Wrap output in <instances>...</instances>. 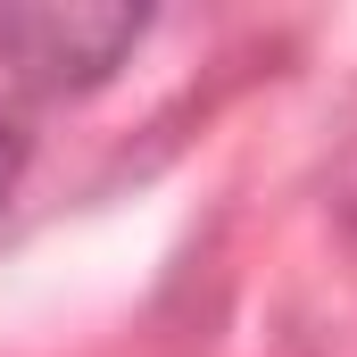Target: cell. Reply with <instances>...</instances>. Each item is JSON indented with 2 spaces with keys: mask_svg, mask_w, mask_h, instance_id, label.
Wrapping results in <instances>:
<instances>
[{
  "mask_svg": "<svg viewBox=\"0 0 357 357\" xmlns=\"http://www.w3.org/2000/svg\"><path fill=\"white\" fill-rule=\"evenodd\" d=\"M142 42V8H0V50L33 84H91Z\"/></svg>",
  "mask_w": 357,
  "mask_h": 357,
  "instance_id": "obj_1",
  "label": "cell"
},
{
  "mask_svg": "<svg viewBox=\"0 0 357 357\" xmlns=\"http://www.w3.org/2000/svg\"><path fill=\"white\" fill-rule=\"evenodd\" d=\"M17 175H25V142L0 125V208H8V191H17Z\"/></svg>",
  "mask_w": 357,
  "mask_h": 357,
  "instance_id": "obj_2",
  "label": "cell"
}]
</instances>
